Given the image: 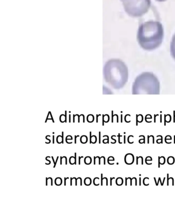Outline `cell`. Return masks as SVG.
<instances>
[{
  "label": "cell",
  "mask_w": 175,
  "mask_h": 197,
  "mask_svg": "<svg viewBox=\"0 0 175 197\" xmlns=\"http://www.w3.org/2000/svg\"><path fill=\"white\" fill-rule=\"evenodd\" d=\"M164 28L159 21L145 22L139 26L137 39L141 47L148 51L157 49L162 43Z\"/></svg>",
  "instance_id": "6da1fadb"
},
{
  "label": "cell",
  "mask_w": 175,
  "mask_h": 197,
  "mask_svg": "<svg viewBox=\"0 0 175 197\" xmlns=\"http://www.w3.org/2000/svg\"><path fill=\"white\" fill-rule=\"evenodd\" d=\"M81 158H83V157L82 156V157H80L79 158V164H80V159Z\"/></svg>",
  "instance_id": "52a82bcc"
},
{
  "label": "cell",
  "mask_w": 175,
  "mask_h": 197,
  "mask_svg": "<svg viewBox=\"0 0 175 197\" xmlns=\"http://www.w3.org/2000/svg\"><path fill=\"white\" fill-rule=\"evenodd\" d=\"M160 83L157 77L151 72H144L135 79L133 93L159 94Z\"/></svg>",
  "instance_id": "3957f363"
},
{
  "label": "cell",
  "mask_w": 175,
  "mask_h": 197,
  "mask_svg": "<svg viewBox=\"0 0 175 197\" xmlns=\"http://www.w3.org/2000/svg\"><path fill=\"white\" fill-rule=\"evenodd\" d=\"M103 73L106 81L115 88L123 87L128 81V66L120 59H113L108 61L104 65Z\"/></svg>",
  "instance_id": "7a4b0ae2"
},
{
  "label": "cell",
  "mask_w": 175,
  "mask_h": 197,
  "mask_svg": "<svg viewBox=\"0 0 175 197\" xmlns=\"http://www.w3.org/2000/svg\"><path fill=\"white\" fill-rule=\"evenodd\" d=\"M124 10L132 18H139L148 13L151 0H120Z\"/></svg>",
  "instance_id": "277c9868"
},
{
  "label": "cell",
  "mask_w": 175,
  "mask_h": 197,
  "mask_svg": "<svg viewBox=\"0 0 175 197\" xmlns=\"http://www.w3.org/2000/svg\"><path fill=\"white\" fill-rule=\"evenodd\" d=\"M156 1H157V2H165V1H166V0H156Z\"/></svg>",
  "instance_id": "8992f818"
},
{
  "label": "cell",
  "mask_w": 175,
  "mask_h": 197,
  "mask_svg": "<svg viewBox=\"0 0 175 197\" xmlns=\"http://www.w3.org/2000/svg\"><path fill=\"white\" fill-rule=\"evenodd\" d=\"M53 143H54V136H53Z\"/></svg>",
  "instance_id": "9c48e42d"
},
{
  "label": "cell",
  "mask_w": 175,
  "mask_h": 197,
  "mask_svg": "<svg viewBox=\"0 0 175 197\" xmlns=\"http://www.w3.org/2000/svg\"><path fill=\"white\" fill-rule=\"evenodd\" d=\"M170 51L171 57L175 60V33L172 37V39L171 42Z\"/></svg>",
  "instance_id": "5b68a950"
},
{
  "label": "cell",
  "mask_w": 175,
  "mask_h": 197,
  "mask_svg": "<svg viewBox=\"0 0 175 197\" xmlns=\"http://www.w3.org/2000/svg\"><path fill=\"white\" fill-rule=\"evenodd\" d=\"M78 136H75V143H76V138H77Z\"/></svg>",
  "instance_id": "ba28073f"
}]
</instances>
